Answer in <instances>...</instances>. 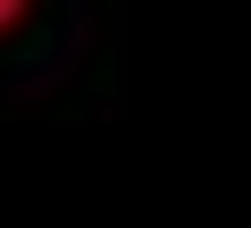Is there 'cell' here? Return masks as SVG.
I'll list each match as a JSON object with an SVG mask.
<instances>
[{
    "label": "cell",
    "mask_w": 251,
    "mask_h": 228,
    "mask_svg": "<svg viewBox=\"0 0 251 228\" xmlns=\"http://www.w3.org/2000/svg\"><path fill=\"white\" fill-rule=\"evenodd\" d=\"M23 23H31V0H0V38H16Z\"/></svg>",
    "instance_id": "1"
}]
</instances>
